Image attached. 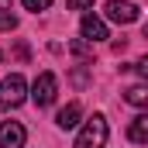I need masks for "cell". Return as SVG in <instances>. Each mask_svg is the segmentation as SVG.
Wrapping results in <instances>:
<instances>
[{"label":"cell","mask_w":148,"mask_h":148,"mask_svg":"<svg viewBox=\"0 0 148 148\" xmlns=\"http://www.w3.org/2000/svg\"><path fill=\"white\" fill-rule=\"evenodd\" d=\"M107 134H110L107 117H103V114H93V117L83 124V131L76 134V148H103L107 145Z\"/></svg>","instance_id":"cell-1"},{"label":"cell","mask_w":148,"mask_h":148,"mask_svg":"<svg viewBox=\"0 0 148 148\" xmlns=\"http://www.w3.org/2000/svg\"><path fill=\"white\" fill-rule=\"evenodd\" d=\"M24 97H28V83H24L21 73H10L3 83H0V110H14V107H21Z\"/></svg>","instance_id":"cell-2"},{"label":"cell","mask_w":148,"mask_h":148,"mask_svg":"<svg viewBox=\"0 0 148 148\" xmlns=\"http://www.w3.org/2000/svg\"><path fill=\"white\" fill-rule=\"evenodd\" d=\"M55 93H59L55 73H38V79L31 83V100H35L38 107H52L55 103Z\"/></svg>","instance_id":"cell-3"},{"label":"cell","mask_w":148,"mask_h":148,"mask_svg":"<svg viewBox=\"0 0 148 148\" xmlns=\"http://www.w3.org/2000/svg\"><path fill=\"white\" fill-rule=\"evenodd\" d=\"M24 138H28L24 124H17V121L0 124V148H24Z\"/></svg>","instance_id":"cell-4"},{"label":"cell","mask_w":148,"mask_h":148,"mask_svg":"<svg viewBox=\"0 0 148 148\" xmlns=\"http://www.w3.org/2000/svg\"><path fill=\"white\" fill-rule=\"evenodd\" d=\"M107 17L117 21V24H131V21H138V7L131 0H110L107 3Z\"/></svg>","instance_id":"cell-5"},{"label":"cell","mask_w":148,"mask_h":148,"mask_svg":"<svg viewBox=\"0 0 148 148\" xmlns=\"http://www.w3.org/2000/svg\"><path fill=\"white\" fill-rule=\"evenodd\" d=\"M79 31H83V38H86L90 45H93V41H103V38H107V24H103V17H97V14H83Z\"/></svg>","instance_id":"cell-6"},{"label":"cell","mask_w":148,"mask_h":148,"mask_svg":"<svg viewBox=\"0 0 148 148\" xmlns=\"http://www.w3.org/2000/svg\"><path fill=\"white\" fill-rule=\"evenodd\" d=\"M79 117H83V107H79V103H66V107H62V110L55 114V124H59V127H62V131H73L76 124H79Z\"/></svg>","instance_id":"cell-7"},{"label":"cell","mask_w":148,"mask_h":148,"mask_svg":"<svg viewBox=\"0 0 148 148\" xmlns=\"http://www.w3.org/2000/svg\"><path fill=\"white\" fill-rule=\"evenodd\" d=\"M127 138H131V141H138V145H148V110H145V114H138V117L131 121Z\"/></svg>","instance_id":"cell-8"},{"label":"cell","mask_w":148,"mask_h":148,"mask_svg":"<svg viewBox=\"0 0 148 148\" xmlns=\"http://www.w3.org/2000/svg\"><path fill=\"white\" fill-rule=\"evenodd\" d=\"M124 100H127L131 107H141V110H148V83H141V86H131V90H124Z\"/></svg>","instance_id":"cell-9"},{"label":"cell","mask_w":148,"mask_h":148,"mask_svg":"<svg viewBox=\"0 0 148 148\" xmlns=\"http://www.w3.org/2000/svg\"><path fill=\"white\" fill-rule=\"evenodd\" d=\"M69 52H73L76 59H90V55H93V48H90V41H86V38H79V41H69Z\"/></svg>","instance_id":"cell-10"},{"label":"cell","mask_w":148,"mask_h":148,"mask_svg":"<svg viewBox=\"0 0 148 148\" xmlns=\"http://www.w3.org/2000/svg\"><path fill=\"white\" fill-rule=\"evenodd\" d=\"M21 3H24V10H31V14H41V10L52 7V0H21Z\"/></svg>","instance_id":"cell-11"},{"label":"cell","mask_w":148,"mask_h":148,"mask_svg":"<svg viewBox=\"0 0 148 148\" xmlns=\"http://www.w3.org/2000/svg\"><path fill=\"white\" fill-rule=\"evenodd\" d=\"M14 28H17V17L10 10H0V31H14Z\"/></svg>","instance_id":"cell-12"},{"label":"cell","mask_w":148,"mask_h":148,"mask_svg":"<svg viewBox=\"0 0 148 148\" xmlns=\"http://www.w3.org/2000/svg\"><path fill=\"white\" fill-rule=\"evenodd\" d=\"M131 69H134V73H138V76H141V79L148 83V55H145V59H138V62H134Z\"/></svg>","instance_id":"cell-13"},{"label":"cell","mask_w":148,"mask_h":148,"mask_svg":"<svg viewBox=\"0 0 148 148\" xmlns=\"http://www.w3.org/2000/svg\"><path fill=\"white\" fill-rule=\"evenodd\" d=\"M66 7H69V10H90L93 0H66Z\"/></svg>","instance_id":"cell-14"},{"label":"cell","mask_w":148,"mask_h":148,"mask_svg":"<svg viewBox=\"0 0 148 148\" xmlns=\"http://www.w3.org/2000/svg\"><path fill=\"white\" fill-rule=\"evenodd\" d=\"M14 55H17V59H21V62H24V59H28V55H31V52H28V45H24V41H17V45H14Z\"/></svg>","instance_id":"cell-15"},{"label":"cell","mask_w":148,"mask_h":148,"mask_svg":"<svg viewBox=\"0 0 148 148\" xmlns=\"http://www.w3.org/2000/svg\"><path fill=\"white\" fill-rule=\"evenodd\" d=\"M0 10H10V0H0Z\"/></svg>","instance_id":"cell-16"}]
</instances>
